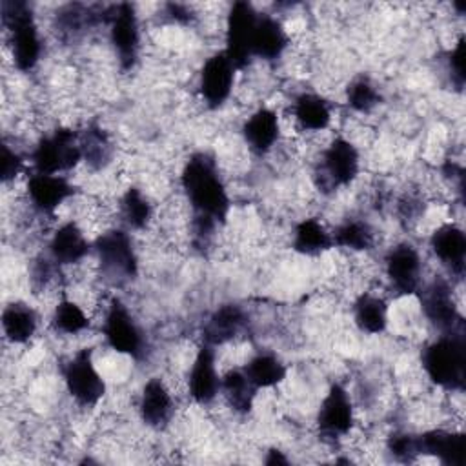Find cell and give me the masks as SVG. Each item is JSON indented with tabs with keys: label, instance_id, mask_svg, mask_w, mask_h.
Here are the masks:
<instances>
[{
	"label": "cell",
	"instance_id": "6da1fadb",
	"mask_svg": "<svg viewBox=\"0 0 466 466\" xmlns=\"http://www.w3.org/2000/svg\"><path fill=\"white\" fill-rule=\"evenodd\" d=\"M180 187L193 211V218L217 226L226 222L231 198L217 160L211 155L198 151L186 160L180 171Z\"/></svg>",
	"mask_w": 466,
	"mask_h": 466
},
{
	"label": "cell",
	"instance_id": "7a4b0ae2",
	"mask_svg": "<svg viewBox=\"0 0 466 466\" xmlns=\"http://www.w3.org/2000/svg\"><path fill=\"white\" fill-rule=\"evenodd\" d=\"M420 362L431 384L446 391L462 393L466 380L464 329L441 333L424 348Z\"/></svg>",
	"mask_w": 466,
	"mask_h": 466
},
{
	"label": "cell",
	"instance_id": "3957f363",
	"mask_svg": "<svg viewBox=\"0 0 466 466\" xmlns=\"http://www.w3.org/2000/svg\"><path fill=\"white\" fill-rule=\"evenodd\" d=\"M2 20L9 31L15 67L22 73L35 69L42 56V38L31 7L25 2H4Z\"/></svg>",
	"mask_w": 466,
	"mask_h": 466
},
{
	"label": "cell",
	"instance_id": "277c9868",
	"mask_svg": "<svg viewBox=\"0 0 466 466\" xmlns=\"http://www.w3.org/2000/svg\"><path fill=\"white\" fill-rule=\"evenodd\" d=\"M100 275L111 284H126L138 273V255L126 228H111L93 240Z\"/></svg>",
	"mask_w": 466,
	"mask_h": 466
},
{
	"label": "cell",
	"instance_id": "5b68a950",
	"mask_svg": "<svg viewBox=\"0 0 466 466\" xmlns=\"http://www.w3.org/2000/svg\"><path fill=\"white\" fill-rule=\"evenodd\" d=\"M360 173V151L346 137H335L320 151L315 182L322 193L351 186Z\"/></svg>",
	"mask_w": 466,
	"mask_h": 466
},
{
	"label": "cell",
	"instance_id": "8992f818",
	"mask_svg": "<svg viewBox=\"0 0 466 466\" xmlns=\"http://www.w3.org/2000/svg\"><path fill=\"white\" fill-rule=\"evenodd\" d=\"M82 160L80 131L73 127H55L44 135L31 151L33 171L62 175L71 171Z\"/></svg>",
	"mask_w": 466,
	"mask_h": 466
},
{
	"label": "cell",
	"instance_id": "52a82bcc",
	"mask_svg": "<svg viewBox=\"0 0 466 466\" xmlns=\"http://www.w3.org/2000/svg\"><path fill=\"white\" fill-rule=\"evenodd\" d=\"M102 337L113 351L133 357L135 360H140L147 351L144 329L140 328L129 308L118 297L109 299L106 306L102 320Z\"/></svg>",
	"mask_w": 466,
	"mask_h": 466
},
{
	"label": "cell",
	"instance_id": "ba28073f",
	"mask_svg": "<svg viewBox=\"0 0 466 466\" xmlns=\"http://www.w3.org/2000/svg\"><path fill=\"white\" fill-rule=\"evenodd\" d=\"M104 24H107L109 42L122 71L137 66L140 56V24L131 4H116L104 11Z\"/></svg>",
	"mask_w": 466,
	"mask_h": 466
},
{
	"label": "cell",
	"instance_id": "9c48e42d",
	"mask_svg": "<svg viewBox=\"0 0 466 466\" xmlns=\"http://www.w3.org/2000/svg\"><path fill=\"white\" fill-rule=\"evenodd\" d=\"M64 384L69 397L82 408H95L106 395V380L95 366L93 351L82 348L64 366Z\"/></svg>",
	"mask_w": 466,
	"mask_h": 466
},
{
	"label": "cell",
	"instance_id": "30bf717a",
	"mask_svg": "<svg viewBox=\"0 0 466 466\" xmlns=\"http://www.w3.org/2000/svg\"><path fill=\"white\" fill-rule=\"evenodd\" d=\"M258 11L249 2H233L226 15L224 25V42L226 47L222 49L233 66L238 69L248 67L253 60L251 46H253V33L257 25Z\"/></svg>",
	"mask_w": 466,
	"mask_h": 466
},
{
	"label": "cell",
	"instance_id": "8fae6325",
	"mask_svg": "<svg viewBox=\"0 0 466 466\" xmlns=\"http://www.w3.org/2000/svg\"><path fill=\"white\" fill-rule=\"evenodd\" d=\"M388 286L397 295H415L422 288V257L411 242L391 246L382 258Z\"/></svg>",
	"mask_w": 466,
	"mask_h": 466
},
{
	"label": "cell",
	"instance_id": "7c38bea8",
	"mask_svg": "<svg viewBox=\"0 0 466 466\" xmlns=\"http://www.w3.org/2000/svg\"><path fill=\"white\" fill-rule=\"evenodd\" d=\"M419 299L426 320L435 329L441 333L462 329V315L453 295V284H450L446 279L435 277L431 282L422 284Z\"/></svg>",
	"mask_w": 466,
	"mask_h": 466
},
{
	"label": "cell",
	"instance_id": "4fadbf2b",
	"mask_svg": "<svg viewBox=\"0 0 466 466\" xmlns=\"http://www.w3.org/2000/svg\"><path fill=\"white\" fill-rule=\"evenodd\" d=\"M355 424V410L353 400L348 393V390L335 382L329 386L326 395L320 400L319 411H317V428L319 433L335 442L342 437H346Z\"/></svg>",
	"mask_w": 466,
	"mask_h": 466
},
{
	"label": "cell",
	"instance_id": "5bb4252c",
	"mask_svg": "<svg viewBox=\"0 0 466 466\" xmlns=\"http://www.w3.org/2000/svg\"><path fill=\"white\" fill-rule=\"evenodd\" d=\"M235 73L237 67L224 51H217L206 58L198 73V95L208 109H218L229 100L235 86Z\"/></svg>",
	"mask_w": 466,
	"mask_h": 466
},
{
	"label": "cell",
	"instance_id": "9a60e30c",
	"mask_svg": "<svg viewBox=\"0 0 466 466\" xmlns=\"http://www.w3.org/2000/svg\"><path fill=\"white\" fill-rule=\"evenodd\" d=\"M215 350V346L202 342L187 373V395L198 406H208L220 395L222 375L217 370Z\"/></svg>",
	"mask_w": 466,
	"mask_h": 466
},
{
	"label": "cell",
	"instance_id": "2e32d148",
	"mask_svg": "<svg viewBox=\"0 0 466 466\" xmlns=\"http://www.w3.org/2000/svg\"><path fill=\"white\" fill-rule=\"evenodd\" d=\"M25 195L38 215H55L64 202L73 198L75 186L66 175L33 171L25 182Z\"/></svg>",
	"mask_w": 466,
	"mask_h": 466
},
{
	"label": "cell",
	"instance_id": "e0dca14e",
	"mask_svg": "<svg viewBox=\"0 0 466 466\" xmlns=\"http://www.w3.org/2000/svg\"><path fill=\"white\" fill-rule=\"evenodd\" d=\"M430 249L435 258L453 275L462 279L466 264V235L455 222H444L430 235Z\"/></svg>",
	"mask_w": 466,
	"mask_h": 466
},
{
	"label": "cell",
	"instance_id": "ac0fdd59",
	"mask_svg": "<svg viewBox=\"0 0 466 466\" xmlns=\"http://www.w3.org/2000/svg\"><path fill=\"white\" fill-rule=\"evenodd\" d=\"M91 249L93 242L87 240L84 229L75 220L60 224L47 242V257L60 268L80 264Z\"/></svg>",
	"mask_w": 466,
	"mask_h": 466
},
{
	"label": "cell",
	"instance_id": "d6986e66",
	"mask_svg": "<svg viewBox=\"0 0 466 466\" xmlns=\"http://www.w3.org/2000/svg\"><path fill=\"white\" fill-rule=\"evenodd\" d=\"M138 415L142 422L153 430H162L171 422L175 399L164 379L151 377L144 382L138 399Z\"/></svg>",
	"mask_w": 466,
	"mask_h": 466
},
{
	"label": "cell",
	"instance_id": "ffe728a7",
	"mask_svg": "<svg viewBox=\"0 0 466 466\" xmlns=\"http://www.w3.org/2000/svg\"><path fill=\"white\" fill-rule=\"evenodd\" d=\"M246 146L257 153H269L280 140V120L275 109L258 107L255 109L240 127Z\"/></svg>",
	"mask_w": 466,
	"mask_h": 466
},
{
	"label": "cell",
	"instance_id": "44dd1931",
	"mask_svg": "<svg viewBox=\"0 0 466 466\" xmlns=\"http://www.w3.org/2000/svg\"><path fill=\"white\" fill-rule=\"evenodd\" d=\"M419 437L420 455H433L444 466H462L464 464V433L457 430L433 428Z\"/></svg>",
	"mask_w": 466,
	"mask_h": 466
},
{
	"label": "cell",
	"instance_id": "7402d4cb",
	"mask_svg": "<svg viewBox=\"0 0 466 466\" xmlns=\"http://www.w3.org/2000/svg\"><path fill=\"white\" fill-rule=\"evenodd\" d=\"M248 324V317L244 309L238 304L228 302L218 306L204 322L202 328V342L211 346H222L229 340H233L244 326Z\"/></svg>",
	"mask_w": 466,
	"mask_h": 466
},
{
	"label": "cell",
	"instance_id": "603a6c76",
	"mask_svg": "<svg viewBox=\"0 0 466 466\" xmlns=\"http://www.w3.org/2000/svg\"><path fill=\"white\" fill-rule=\"evenodd\" d=\"M289 46V35L282 22L271 15H260L257 18L251 53L253 58L273 62L284 55Z\"/></svg>",
	"mask_w": 466,
	"mask_h": 466
},
{
	"label": "cell",
	"instance_id": "cb8c5ba5",
	"mask_svg": "<svg viewBox=\"0 0 466 466\" xmlns=\"http://www.w3.org/2000/svg\"><path fill=\"white\" fill-rule=\"evenodd\" d=\"M291 116L302 131L319 133L329 127L333 118V109L324 96L311 91H304L293 98Z\"/></svg>",
	"mask_w": 466,
	"mask_h": 466
},
{
	"label": "cell",
	"instance_id": "d4e9b609",
	"mask_svg": "<svg viewBox=\"0 0 466 466\" xmlns=\"http://www.w3.org/2000/svg\"><path fill=\"white\" fill-rule=\"evenodd\" d=\"M355 326L368 335L384 333L388 328V302L371 291H362L355 297L351 306Z\"/></svg>",
	"mask_w": 466,
	"mask_h": 466
},
{
	"label": "cell",
	"instance_id": "484cf974",
	"mask_svg": "<svg viewBox=\"0 0 466 466\" xmlns=\"http://www.w3.org/2000/svg\"><path fill=\"white\" fill-rule=\"evenodd\" d=\"M291 248L304 257H319L333 248L331 231L313 217L302 218L293 226Z\"/></svg>",
	"mask_w": 466,
	"mask_h": 466
},
{
	"label": "cell",
	"instance_id": "4316f807",
	"mask_svg": "<svg viewBox=\"0 0 466 466\" xmlns=\"http://www.w3.org/2000/svg\"><path fill=\"white\" fill-rule=\"evenodd\" d=\"M2 329L9 342L27 344L38 329V315L35 308L20 300L7 304L2 311Z\"/></svg>",
	"mask_w": 466,
	"mask_h": 466
},
{
	"label": "cell",
	"instance_id": "83f0119b",
	"mask_svg": "<svg viewBox=\"0 0 466 466\" xmlns=\"http://www.w3.org/2000/svg\"><path fill=\"white\" fill-rule=\"evenodd\" d=\"M257 391L258 390L251 384L242 368L228 370L220 379V393L228 406L238 415H246L251 411Z\"/></svg>",
	"mask_w": 466,
	"mask_h": 466
},
{
	"label": "cell",
	"instance_id": "f1b7e54d",
	"mask_svg": "<svg viewBox=\"0 0 466 466\" xmlns=\"http://www.w3.org/2000/svg\"><path fill=\"white\" fill-rule=\"evenodd\" d=\"M242 370L257 390H269V388L279 386L286 379V373H288L282 359L269 351H260V353L253 355L242 366Z\"/></svg>",
	"mask_w": 466,
	"mask_h": 466
},
{
	"label": "cell",
	"instance_id": "f546056e",
	"mask_svg": "<svg viewBox=\"0 0 466 466\" xmlns=\"http://www.w3.org/2000/svg\"><path fill=\"white\" fill-rule=\"evenodd\" d=\"M118 215H120V220L126 226V229L144 231L153 222L155 209H153L151 200L138 187L129 186L120 197Z\"/></svg>",
	"mask_w": 466,
	"mask_h": 466
},
{
	"label": "cell",
	"instance_id": "4dcf8cb0",
	"mask_svg": "<svg viewBox=\"0 0 466 466\" xmlns=\"http://www.w3.org/2000/svg\"><path fill=\"white\" fill-rule=\"evenodd\" d=\"M333 248H342L351 253L370 251L375 246V229L364 218H346L333 231Z\"/></svg>",
	"mask_w": 466,
	"mask_h": 466
},
{
	"label": "cell",
	"instance_id": "1f68e13d",
	"mask_svg": "<svg viewBox=\"0 0 466 466\" xmlns=\"http://www.w3.org/2000/svg\"><path fill=\"white\" fill-rule=\"evenodd\" d=\"M80 149L82 160L93 169L106 167L113 157L111 138L96 124H91L84 131H80Z\"/></svg>",
	"mask_w": 466,
	"mask_h": 466
},
{
	"label": "cell",
	"instance_id": "d6a6232c",
	"mask_svg": "<svg viewBox=\"0 0 466 466\" xmlns=\"http://www.w3.org/2000/svg\"><path fill=\"white\" fill-rule=\"evenodd\" d=\"M51 324L55 328V331L64 333V335H80L84 333L91 320L89 315L86 313V309L73 299H60L53 309L51 315Z\"/></svg>",
	"mask_w": 466,
	"mask_h": 466
},
{
	"label": "cell",
	"instance_id": "836d02e7",
	"mask_svg": "<svg viewBox=\"0 0 466 466\" xmlns=\"http://www.w3.org/2000/svg\"><path fill=\"white\" fill-rule=\"evenodd\" d=\"M346 104L357 113H370L380 104V91L368 76H355L344 91Z\"/></svg>",
	"mask_w": 466,
	"mask_h": 466
},
{
	"label": "cell",
	"instance_id": "e575fe53",
	"mask_svg": "<svg viewBox=\"0 0 466 466\" xmlns=\"http://www.w3.org/2000/svg\"><path fill=\"white\" fill-rule=\"evenodd\" d=\"M388 451L393 455V459L400 462H411L420 455L419 450V437L406 433V431H395L388 437L386 442Z\"/></svg>",
	"mask_w": 466,
	"mask_h": 466
},
{
	"label": "cell",
	"instance_id": "d590c367",
	"mask_svg": "<svg viewBox=\"0 0 466 466\" xmlns=\"http://www.w3.org/2000/svg\"><path fill=\"white\" fill-rule=\"evenodd\" d=\"M446 66H448V73H450L451 82L457 87H462V84H464V36L462 35L457 38L455 46L448 53Z\"/></svg>",
	"mask_w": 466,
	"mask_h": 466
},
{
	"label": "cell",
	"instance_id": "8d00e7d4",
	"mask_svg": "<svg viewBox=\"0 0 466 466\" xmlns=\"http://www.w3.org/2000/svg\"><path fill=\"white\" fill-rule=\"evenodd\" d=\"M22 164H24L22 157L7 142H4L2 144V182L7 184L9 180H13L20 173Z\"/></svg>",
	"mask_w": 466,
	"mask_h": 466
},
{
	"label": "cell",
	"instance_id": "74e56055",
	"mask_svg": "<svg viewBox=\"0 0 466 466\" xmlns=\"http://www.w3.org/2000/svg\"><path fill=\"white\" fill-rule=\"evenodd\" d=\"M264 462L269 464V466H273V464H288L289 461H288V457H284V453H282L280 450H275V448H273V450L268 451Z\"/></svg>",
	"mask_w": 466,
	"mask_h": 466
}]
</instances>
